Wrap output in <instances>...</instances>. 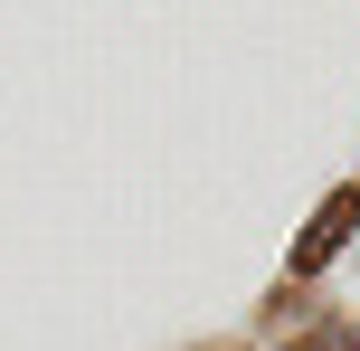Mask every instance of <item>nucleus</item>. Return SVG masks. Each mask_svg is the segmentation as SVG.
I'll return each instance as SVG.
<instances>
[{
    "instance_id": "f257e3e1",
    "label": "nucleus",
    "mask_w": 360,
    "mask_h": 351,
    "mask_svg": "<svg viewBox=\"0 0 360 351\" xmlns=\"http://www.w3.org/2000/svg\"><path fill=\"white\" fill-rule=\"evenodd\" d=\"M351 219H360V190H332V200H323V219H313V228H304V247H294V276H313V266H323L332 247L351 238Z\"/></svg>"
},
{
    "instance_id": "f03ea898",
    "label": "nucleus",
    "mask_w": 360,
    "mask_h": 351,
    "mask_svg": "<svg viewBox=\"0 0 360 351\" xmlns=\"http://www.w3.org/2000/svg\"><path fill=\"white\" fill-rule=\"evenodd\" d=\"M304 351H360V333H351V323H332V333H313Z\"/></svg>"
}]
</instances>
